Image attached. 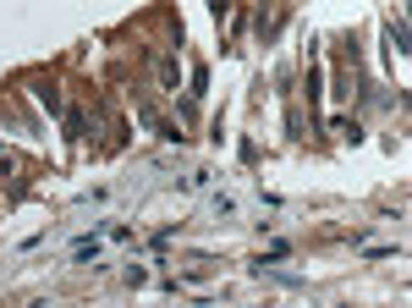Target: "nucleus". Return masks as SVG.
Listing matches in <instances>:
<instances>
[{
    "label": "nucleus",
    "instance_id": "nucleus-1",
    "mask_svg": "<svg viewBox=\"0 0 412 308\" xmlns=\"http://www.w3.org/2000/svg\"><path fill=\"white\" fill-rule=\"evenodd\" d=\"M237 209H242L237 193H215V198H209V215H215V221H237Z\"/></svg>",
    "mask_w": 412,
    "mask_h": 308
},
{
    "label": "nucleus",
    "instance_id": "nucleus-2",
    "mask_svg": "<svg viewBox=\"0 0 412 308\" xmlns=\"http://www.w3.org/2000/svg\"><path fill=\"white\" fill-rule=\"evenodd\" d=\"M72 259H77V265L99 259V237H77V243H72Z\"/></svg>",
    "mask_w": 412,
    "mask_h": 308
},
{
    "label": "nucleus",
    "instance_id": "nucleus-3",
    "mask_svg": "<svg viewBox=\"0 0 412 308\" xmlns=\"http://www.w3.org/2000/svg\"><path fill=\"white\" fill-rule=\"evenodd\" d=\"M160 83L170 88V94H176V83H182V72H176V61H165V66H160Z\"/></svg>",
    "mask_w": 412,
    "mask_h": 308
}]
</instances>
